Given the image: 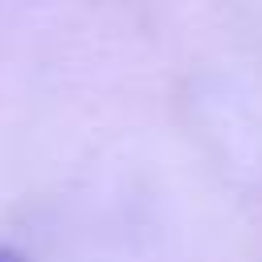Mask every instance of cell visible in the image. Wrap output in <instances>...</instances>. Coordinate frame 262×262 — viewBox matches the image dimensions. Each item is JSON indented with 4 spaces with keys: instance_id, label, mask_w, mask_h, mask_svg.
I'll return each instance as SVG.
<instances>
[{
    "instance_id": "1",
    "label": "cell",
    "mask_w": 262,
    "mask_h": 262,
    "mask_svg": "<svg viewBox=\"0 0 262 262\" xmlns=\"http://www.w3.org/2000/svg\"><path fill=\"white\" fill-rule=\"evenodd\" d=\"M0 262H20V254H12V250H0Z\"/></svg>"
}]
</instances>
